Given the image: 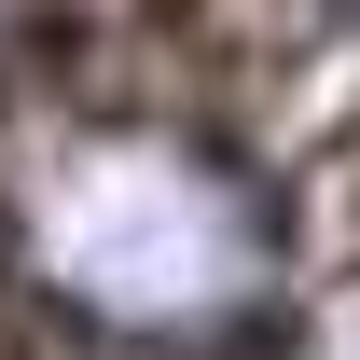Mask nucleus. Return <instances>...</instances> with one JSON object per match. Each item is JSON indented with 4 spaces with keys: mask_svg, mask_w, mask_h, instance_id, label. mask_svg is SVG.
Returning a JSON list of instances; mask_svg holds the SVG:
<instances>
[{
    "mask_svg": "<svg viewBox=\"0 0 360 360\" xmlns=\"http://www.w3.org/2000/svg\"><path fill=\"white\" fill-rule=\"evenodd\" d=\"M0 360H305L236 0H0Z\"/></svg>",
    "mask_w": 360,
    "mask_h": 360,
    "instance_id": "nucleus-1",
    "label": "nucleus"
}]
</instances>
